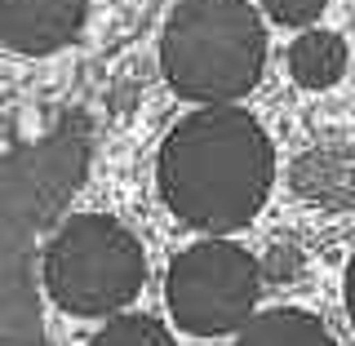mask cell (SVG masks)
Returning a JSON list of instances; mask_svg holds the SVG:
<instances>
[{"instance_id": "obj_1", "label": "cell", "mask_w": 355, "mask_h": 346, "mask_svg": "<svg viewBox=\"0 0 355 346\" xmlns=\"http://www.w3.org/2000/svg\"><path fill=\"white\" fill-rule=\"evenodd\" d=\"M94 155V120L62 111L40 138L0 151V346H49L36 293V244L71 205Z\"/></svg>"}, {"instance_id": "obj_2", "label": "cell", "mask_w": 355, "mask_h": 346, "mask_svg": "<svg viewBox=\"0 0 355 346\" xmlns=\"http://www.w3.org/2000/svg\"><path fill=\"white\" fill-rule=\"evenodd\" d=\"M164 205L178 222L227 236L258 218L275 182V147L240 107H205L169 129L155 160Z\"/></svg>"}, {"instance_id": "obj_3", "label": "cell", "mask_w": 355, "mask_h": 346, "mask_svg": "<svg viewBox=\"0 0 355 346\" xmlns=\"http://www.w3.org/2000/svg\"><path fill=\"white\" fill-rule=\"evenodd\" d=\"M266 31L249 0H182L160 36L164 80L187 103L222 107L262 76Z\"/></svg>"}, {"instance_id": "obj_4", "label": "cell", "mask_w": 355, "mask_h": 346, "mask_svg": "<svg viewBox=\"0 0 355 346\" xmlns=\"http://www.w3.org/2000/svg\"><path fill=\"white\" fill-rule=\"evenodd\" d=\"M40 280L67 315H111L142 293L147 258L138 236L116 218L76 214L44 244Z\"/></svg>"}, {"instance_id": "obj_5", "label": "cell", "mask_w": 355, "mask_h": 346, "mask_svg": "<svg viewBox=\"0 0 355 346\" xmlns=\"http://www.w3.org/2000/svg\"><path fill=\"white\" fill-rule=\"evenodd\" d=\"M262 266L249 249L227 240H205L182 249L169 262L164 297L178 320V329L196 338H218V333L244 329L258 306Z\"/></svg>"}, {"instance_id": "obj_6", "label": "cell", "mask_w": 355, "mask_h": 346, "mask_svg": "<svg viewBox=\"0 0 355 346\" xmlns=\"http://www.w3.org/2000/svg\"><path fill=\"white\" fill-rule=\"evenodd\" d=\"M85 14L89 0H0V40L27 58L58 53L80 36Z\"/></svg>"}, {"instance_id": "obj_7", "label": "cell", "mask_w": 355, "mask_h": 346, "mask_svg": "<svg viewBox=\"0 0 355 346\" xmlns=\"http://www.w3.org/2000/svg\"><path fill=\"white\" fill-rule=\"evenodd\" d=\"M342 71H347V40L338 31L315 27L288 44V76L302 89H329L342 80Z\"/></svg>"}, {"instance_id": "obj_8", "label": "cell", "mask_w": 355, "mask_h": 346, "mask_svg": "<svg viewBox=\"0 0 355 346\" xmlns=\"http://www.w3.org/2000/svg\"><path fill=\"white\" fill-rule=\"evenodd\" d=\"M236 346H338V342L320 325V315L297 311V306H280V311H266V315H253L240 329Z\"/></svg>"}, {"instance_id": "obj_9", "label": "cell", "mask_w": 355, "mask_h": 346, "mask_svg": "<svg viewBox=\"0 0 355 346\" xmlns=\"http://www.w3.org/2000/svg\"><path fill=\"white\" fill-rule=\"evenodd\" d=\"M89 346H178V342H173V333L151 315H120Z\"/></svg>"}, {"instance_id": "obj_10", "label": "cell", "mask_w": 355, "mask_h": 346, "mask_svg": "<svg viewBox=\"0 0 355 346\" xmlns=\"http://www.w3.org/2000/svg\"><path fill=\"white\" fill-rule=\"evenodd\" d=\"M266 14L275 22H284V27H311L320 14L329 9V0H262Z\"/></svg>"}, {"instance_id": "obj_11", "label": "cell", "mask_w": 355, "mask_h": 346, "mask_svg": "<svg viewBox=\"0 0 355 346\" xmlns=\"http://www.w3.org/2000/svg\"><path fill=\"white\" fill-rule=\"evenodd\" d=\"M347 315H351V325H355V253H351V262H347Z\"/></svg>"}]
</instances>
